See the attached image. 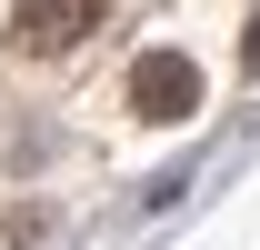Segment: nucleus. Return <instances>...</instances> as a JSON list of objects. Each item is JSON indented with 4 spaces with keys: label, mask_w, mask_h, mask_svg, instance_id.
I'll return each mask as SVG.
<instances>
[{
    "label": "nucleus",
    "mask_w": 260,
    "mask_h": 250,
    "mask_svg": "<svg viewBox=\"0 0 260 250\" xmlns=\"http://www.w3.org/2000/svg\"><path fill=\"white\" fill-rule=\"evenodd\" d=\"M100 20H110V0H20V10H10V30L30 40V50H70V40L100 30Z\"/></svg>",
    "instance_id": "2"
},
{
    "label": "nucleus",
    "mask_w": 260,
    "mask_h": 250,
    "mask_svg": "<svg viewBox=\"0 0 260 250\" xmlns=\"http://www.w3.org/2000/svg\"><path fill=\"white\" fill-rule=\"evenodd\" d=\"M240 60H250V80H260V20H250V40H240Z\"/></svg>",
    "instance_id": "3"
},
{
    "label": "nucleus",
    "mask_w": 260,
    "mask_h": 250,
    "mask_svg": "<svg viewBox=\"0 0 260 250\" xmlns=\"http://www.w3.org/2000/svg\"><path fill=\"white\" fill-rule=\"evenodd\" d=\"M130 110H140V120H190L200 110V70L180 60V50H140V60H130Z\"/></svg>",
    "instance_id": "1"
}]
</instances>
